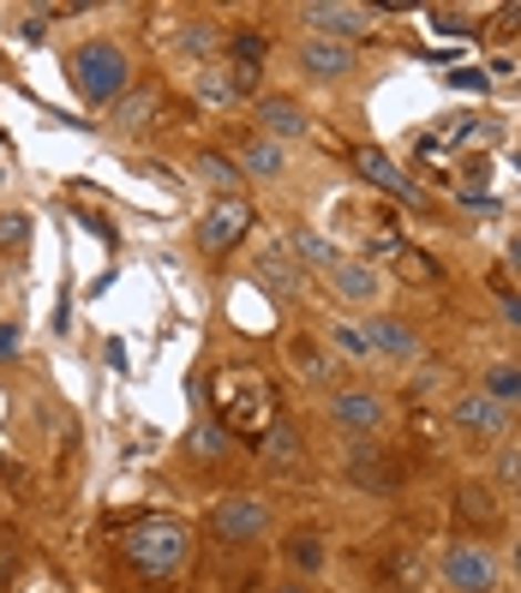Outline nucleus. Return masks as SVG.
Instances as JSON below:
<instances>
[{"label":"nucleus","instance_id":"f257e3e1","mask_svg":"<svg viewBox=\"0 0 521 593\" xmlns=\"http://www.w3.org/2000/svg\"><path fill=\"white\" fill-rule=\"evenodd\" d=\"M72 91H79L84 109H114L132 91V61L121 42H109V37L79 42L72 49Z\"/></svg>","mask_w":521,"mask_h":593},{"label":"nucleus","instance_id":"f03ea898","mask_svg":"<svg viewBox=\"0 0 521 593\" xmlns=\"http://www.w3.org/2000/svg\"><path fill=\"white\" fill-rule=\"evenodd\" d=\"M121 552H126V563L144 575V582H156V575H174L186 563V552H192V533L181 528V522H168V515H156V522H139L121 540Z\"/></svg>","mask_w":521,"mask_h":593},{"label":"nucleus","instance_id":"7ed1b4c3","mask_svg":"<svg viewBox=\"0 0 521 593\" xmlns=\"http://www.w3.org/2000/svg\"><path fill=\"white\" fill-rule=\"evenodd\" d=\"M216 413H222V432H270V384L258 372H241V378H222L216 384Z\"/></svg>","mask_w":521,"mask_h":593},{"label":"nucleus","instance_id":"20e7f679","mask_svg":"<svg viewBox=\"0 0 521 593\" xmlns=\"http://www.w3.org/2000/svg\"><path fill=\"white\" fill-rule=\"evenodd\" d=\"M270 528V503L258 492H228L211 503V533L222 545H241V540H258V533Z\"/></svg>","mask_w":521,"mask_h":593},{"label":"nucleus","instance_id":"39448f33","mask_svg":"<svg viewBox=\"0 0 521 593\" xmlns=\"http://www.w3.org/2000/svg\"><path fill=\"white\" fill-rule=\"evenodd\" d=\"M246 228H252V204L246 198H216L211 211L198 216V246L211 252V258H222V252L241 246Z\"/></svg>","mask_w":521,"mask_h":593},{"label":"nucleus","instance_id":"423d86ee","mask_svg":"<svg viewBox=\"0 0 521 593\" xmlns=\"http://www.w3.org/2000/svg\"><path fill=\"white\" fill-rule=\"evenodd\" d=\"M443 582L456 593H486L498 582V558H491L480 540H456L450 552H443Z\"/></svg>","mask_w":521,"mask_h":593},{"label":"nucleus","instance_id":"0eeeda50","mask_svg":"<svg viewBox=\"0 0 521 593\" xmlns=\"http://www.w3.org/2000/svg\"><path fill=\"white\" fill-rule=\"evenodd\" d=\"M300 19L311 24V37L354 42V37H366V31H371L378 7H336V0H311V7H300Z\"/></svg>","mask_w":521,"mask_h":593},{"label":"nucleus","instance_id":"6e6552de","mask_svg":"<svg viewBox=\"0 0 521 593\" xmlns=\"http://www.w3.org/2000/svg\"><path fill=\"white\" fill-rule=\"evenodd\" d=\"M348 162H354V168H360V181H371V186H384V192H396V198H401V204H426V192H420V186H413V181H408V174H401V168H396V162H390V156H384V151H378V144H354V151H348Z\"/></svg>","mask_w":521,"mask_h":593},{"label":"nucleus","instance_id":"1a4fd4ad","mask_svg":"<svg viewBox=\"0 0 521 593\" xmlns=\"http://www.w3.org/2000/svg\"><path fill=\"white\" fill-rule=\"evenodd\" d=\"M336 426L341 432H354V438H371V432H384V420H390V408H384V396H371V390H336Z\"/></svg>","mask_w":521,"mask_h":593},{"label":"nucleus","instance_id":"9d476101","mask_svg":"<svg viewBox=\"0 0 521 593\" xmlns=\"http://www.w3.org/2000/svg\"><path fill=\"white\" fill-rule=\"evenodd\" d=\"M252 121H258V139L288 144V139H300V132H306V109H300L294 96H258Z\"/></svg>","mask_w":521,"mask_h":593},{"label":"nucleus","instance_id":"9b49d317","mask_svg":"<svg viewBox=\"0 0 521 593\" xmlns=\"http://www.w3.org/2000/svg\"><path fill=\"white\" fill-rule=\"evenodd\" d=\"M300 67H306V79H318V84H336V79H348V72H354V42L311 37L306 49H300Z\"/></svg>","mask_w":521,"mask_h":593},{"label":"nucleus","instance_id":"f8f14e48","mask_svg":"<svg viewBox=\"0 0 521 593\" xmlns=\"http://www.w3.org/2000/svg\"><path fill=\"white\" fill-rule=\"evenodd\" d=\"M366 342H371V354H384V360H420V336L408 330V324H396V318H384V313H371L366 324Z\"/></svg>","mask_w":521,"mask_h":593},{"label":"nucleus","instance_id":"ddd939ff","mask_svg":"<svg viewBox=\"0 0 521 593\" xmlns=\"http://www.w3.org/2000/svg\"><path fill=\"white\" fill-rule=\"evenodd\" d=\"M348 480L366 485V492H396V485H401V468H396L384 450H371V443H354V450H348Z\"/></svg>","mask_w":521,"mask_h":593},{"label":"nucleus","instance_id":"4468645a","mask_svg":"<svg viewBox=\"0 0 521 593\" xmlns=\"http://www.w3.org/2000/svg\"><path fill=\"white\" fill-rule=\"evenodd\" d=\"M456 426L461 432H480V438H498L510 426V408H498L491 396H461L456 402Z\"/></svg>","mask_w":521,"mask_h":593},{"label":"nucleus","instance_id":"2eb2a0df","mask_svg":"<svg viewBox=\"0 0 521 593\" xmlns=\"http://www.w3.org/2000/svg\"><path fill=\"white\" fill-rule=\"evenodd\" d=\"M192 174H198L211 192H222V198H241V181H246L241 162H228L222 151H198V156H192Z\"/></svg>","mask_w":521,"mask_h":593},{"label":"nucleus","instance_id":"dca6fc26","mask_svg":"<svg viewBox=\"0 0 521 593\" xmlns=\"http://www.w3.org/2000/svg\"><path fill=\"white\" fill-rule=\"evenodd\" d=\"M330 282H336L341 300H354V306H371V300H378V270H371V264L341 258L336 270H330Z\"/></svg>","mask_w":521,"mask_h":593},{"label":"nucleus","instance_id":"f3484780","mask_svg":"<svg viewBox=\"0 0 521 593\" xmlns=\"http://www.w3.org/2000/svg\"><path fill=\"white\" fill-rule=\"evenodd\" d=\"M282 246H288L294 264H311V270H336V264H341V252L324 241V234H311V228H288V241H282Z\"/></svg>","mask_w":521,"mask_h":593},{"label":"nucleus","instance_id":"a211bd4d","mask_svg":"<svg viewBox=\"0 0 521 593\" xmlns=\"http://www.w3.org/2000/svg\"><path fill=\"white\" fill-rule=\"evenodd\" d=\"M186 456H198V462H228V456H234V432H222L216 420L192 426V432H186Z\"/></svg>","mask_w":521,"mask_h":593},{"label":"nucleus","instance_id":"6ab92c4d","mask_svg":"<svg viewBox=\"0 0 521 593\" xmlns=\"http://www.w3.org/2000/svg\"><path fill=\"white\" fill-rule=\"evenodd\" d=\"M300 450H306L300 432H294V426H282V420H270V432L258 438V456L270 468H294V462H300Z\"/></svg>","mask_w":521,"mask_h":593},{"label":"nucleus","instance_id":"aec40b11","mask_svg":"<svg viewBox=\"0 0 521 593\" xmlns=\"http://www.w3.org/2000/svg\"><path fill=\"white\" fill-rule=\"evenodd\" d=\"M282 162H288V151L270 139H246V151H241V174H258V181H276L282 174Z\"/></svg>","mask_w":521,"mask_h":593},{"label":"nucleus","instance_id":"412c9836","mask_svg":"<svg viewBox=\"0 0 521 593\" xmlns=\"http://www.w3.org/2000/svg\"><path fill=\"white\" fill-rule=\"evenodd\" d=\"M252 276L270 294H300V270H294V258H282V252H264V258L252 264Z\"/></svg>","mask_w":521,"mask_h":593},{"label":"nucleus","instance_id":"4be33fe9","mask_svg":"<svg viewBox=\"0 0 521 593\" xmlns=\"http://www.w3.org/2000/svg\"><path fill=\"white\" fill-rule=\"evenodd\" d=\"M151 109H156V91H151V84H144V91L132 84V91H126L121 102H114V132H132V126H144V121H151Z\"/></svg>","mask_w":521,"mask_h":593},{"label":"nucleus","instance_id":"5701e85b","mask_svg":"<svg viewBox=\"0 0 521 593\" xmlns=\"http://www.w3.org/2000/svg\"><path fill=\"white\" fill-rule=\"evenodd\" d=\"M198 96L211 102V109L241 102V96H234V67H204V72H198Z\"/></svg>","mask_w":521,"mask_h":593},{"label":"nucleus","instance_id":"b1692460","mask_svg":"<svg viewBox=\"0 0 521 593\" xmlns=\"http://www.w3.org/2000/svg\"><path fill=\"white\" fill-rule=\"evenodd\" d=\"M486 396L498 408H515L521 402V366H491V372H486Z\"/></svg>","mask_w":521,"mask_h":593},{"label":"nucleus","instance_id":"393cba45","mask_svg":"<svg viewBox=\"0 0 521 593\" xmlns=\"http://www.w3.org/2000/svg\"><path fill=\"white\" fill-rule=\"evenodd\" d=\"M288 563H294L300 575H318V570H324V540H311V533L288 540Z\"/></svg>","mask_w":521,"mask_h":593},{"label":"nucleus","instance_id":"a878e982","mask_svg":"<svg viewBox=\"0 0 521 593\" xmlns=\"http://www.w3.org/2000/svg\"><path fill=\"white\" fill-rule=\"evenodd\" d=\"M330 348H341L348 360H371V342L360 324H330Z\"/></svg>","mask_w":521,"mask_h":593},{"label":"nucleus","instance_id":"bb28decb","mask_svg":"<svg viewBox=\"0 0 521 593\" xmlns=\"http://www.w3.org/2000/svg\"><path fill=\"white\" fill-rule=\"evenodd\" d=\"M24 241H31V216L7 211V216H0V252H19Z\"/></svg>","mask_w":521,"mask_h":593},{"label":"nucleus","instance_id":"cd10ccee","mask_svg":"<svg viewBox=\"0 0 521 593\" xmlns=\"http://www.w3.org/2000/svg\"><path fill=\"white\" fill-rule=\"evenodd\" d=\"M228 54H234V67H252V72H258V61H264V37H258V31L234 37V42H228Z\"/></svg>","mask_w":521,"mask_h":593},{"label":"nucleus","instance_id":"c85d7f7f","mask_svg":"<svg viewBox=\"0 0 521 593\" xmlns=\"http://www.w3.org/2000/svg\"><path fill=\"white\" fill-rule=\"evenodd\" d=\"M461 515H468V522H491V515H498V503L468 485V492H461Z\"/></svg>","mask_w":521,"mask_h":593},{"label":"nucleus","instance_id":"c756f323","mask_svg":"<svg viewBox=\"0 0 521 593\" xmlns=\"http://www.w3.org/2000/svg\"><path fill=\"white\" fill-rule=\"evenodd\" d=\"M294 360H300V372H306V378H318V384L330 378V366H324V354L311 348V342H300V348H294Z\"/></svg>","mask_w":521,"mask_h":593},{"label":"nucleus","instance_id":"7c9ffc66","mask_svg":"<svg viewBox=\"0 0 521 593\" xmlns=\"http://www.w3.org/2000/svg\"><path fill=\"white\" fill-rule=\"evenodd\" d=\"M450 84H456V91H480V96L491 91V79H486L480 67H461V72H450Z\"/></svg>","mask_w":521,"mask_h":593},{"label":"nucleus","instance_id":"2f4dec72","mask_svg":"<svg viewBox=\"0 0 521 593\" xmlns=\"http://www.w3.org/2000/svg\"><path fill=\"white\" fill-rule=\"evenodd\" d=\"M413 575H420V558H413V552H396V570H390V582H396V587H408Z\"/></svg>","mask_w":521,"mask_h":593},{"label":"nucleus","instance_id":"473e14b6","mask_svg":"<svg viewBox=\"0 0 521 593\" xmlns=\"http://www.w3.org/2000/svg\"><path fill=\"white\" fill-rule=\"evenodd\" d=\"M19 342H24L19 324H0V360H12V354H19Z\"/></svg>","mask_w":521,"mask_h":593},{"label":"nucleus","instance_id":"72a5a7b5","mask_svg":"<svg viewBox=\"0 0 521 593\" xmlns=\"http://www.w3.org/2000/svg\"><path fill=\"white\" fill-rule=\"evenodd\" d=\"M211 42H216V37H211V24H192V31H186V49H198V54H204Z\"/></svg>","mask_w":521,"mask_h":593},{"label":"nucleus","instance_id":"f704fd0d","mask_svg":"<svg viewBox=\"0 0 521 593\" xmlns=\"http://www.w3.org/2000/svg\"><path fill=\"white\" fill-rule=\"evenodd\" d=\"M42 19H54V12H31L24 19V42H42Z\"/></svg>","mask_w":521,"mask_h":593},{"label":"nucleus","instance_id":"c9c22d12","mask_svg":"<svg viewBox=\"0 0 521 593\" xmlns=\"http://www.w3.org/2000/svg\"><path fill=\"white\" fill-rule=\"evenodd\" d=\"M498 300H503V318H510L515 330H521V294H498Z\"/></svg>","mask_w":521,"mask_h":593},{"label":"nucleus","instance_id":"e433bc0d","mask_svg":"<svg viewBox=\"0 0 521 593\" xmlns=\"http://www.w3.org/2000/svg\"><path fill=\"white\" fill-rule=\"evenodd\" d=\"M510 258H515V264H521V234H515V246H510Z\"/></svg>","mask_w":521,"mask_h":593},{"label":"nucleus","instance_id":"4c0bfd02","mask_svg":"<svg viewBox=\"0 0 521 593\" xmlns=\"http://www.w3.org/2000/svg\"><path fill=\"white\" fill-rule=\"evenodd\" d=\"M515 575H521V540H515Z\"/></svg>","mask_w":521,"mask_h":593},{"label":"nucleus","instance_id":"58836bf2","mask_svg":"<svg viewBox=\"0 0 521 593\" xmlns=\"http://www.w3.org/2000/svg\"><path fill=\"white\" fill-rule=\"evenodd\" d=\"M282 593H306V587H282Z\"/></svg>","mask_w":521,"mask_h":593},{"label":"nucleus","instance_id":"ea45409f","mask_svg":"<svg viewBox=\"0 0 521 593\" xmlns=\"http://www.w3.org/2000/svg\"><path fill=\"white\" fill-rule=\"evenodd\" d=\"M0 181H7V168H0Z\"/></svg>","mask_w":521,"mask_h":593}]
</instances>
